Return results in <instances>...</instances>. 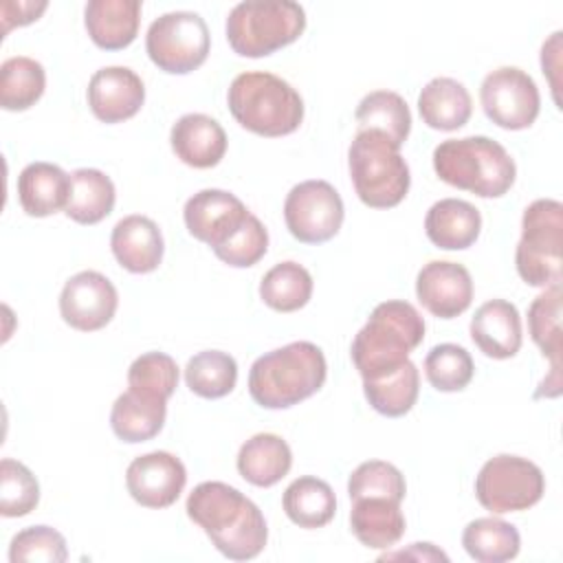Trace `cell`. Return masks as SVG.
<instances>
[{
    "mask_svg": "<svg viewBox=\"0 0 563 563\" xmlns=\"http://www.w3.org/2000/svg\"><path fill=\"white\" fill-rule=\"evenodd\" d=\"M185 510L202 528L213 548L231 561H251L266 548V519L257 504L235 486L202 482L189 493Z\"/></svg>",
    "mask_w": 563,
    "mask_h": 563,
    "instance_id": "6da1fadb",
    "label": "cell"
},
{
    "mask_svg": "<svg viewBox=\"0 0 563 563\" xmlns=\"http://www.w3.org/2000/svg\"><path fill=\"white\" fill-rule=\"evenodd\" d=\"M325 378L323 350L310 341H292L253 361L249 394L264 409H288L314 396Z\"/></svg>",
    "mask_w": 563,
    "mask_h": 563,
    "instance_id": "7a4b0ae2",
    "label": "cell"
},
{
    "mask_svg": "<svg viewBox=\"0 0 563 563\" xmlns=\"http://www.w3.org/2000/svg\"><path fill=\"white\" fill-rule=\"evenodd\" d=\"M424 339V319L402 299L380 301L356 332L350 356L363 380L398 369Z\"/></svg>",
    "mask_w": 563,
    "mask_h": 563,
    "instance_id": "3957f363",
    "label": "cell"
},
{
    "mask_svg": "<svg viewBox=\"0 0 563 563\" xmlns=\"http://www.w3.org/2000/svg\"><path fill=\"white\" fill-rule=\"evenodd\" d=\"M431 158L442 183L479 198H501L517 178V165L508 150L479 134L446 139L435 145Z\"/></svg>",
    "mask_w": 563,
    "mask_h": 563,
    "instance_id": "277c9868",
    "label": "cell"
},
{
    "mask_svg": "<svg viewBox=\"0 0 563 563\" xmlns=\"http://www.w3.org/2000/svg\"><path fill=\"white\" fill-rule=\"evenodd\" d=\"M227 103L244 130L268 139L292 134L303 121L301 95L286 79L266 70H249L233 77Z\"/></svg>",
    "mask_w": 563,
    "mask_h": 563,
    "instance_id": "5b68a950",
    "label": "cell"
},
{
    "mask_svg": "<svg viewBox=\"0 0 563 563\" xmlns=\"http://www.w3.org/2000/svg\"><path fill=\"white\" fill-rule=\"evenodd\" d=\"M347 169L358 200L372 209H391L409 191V165L387 136L356 130L347 147Z\"/></svg>",
    "mask_w": 563,
    "mask_h": 563,
    "instance_id": "8992f818",
    "label": "cell"
},
{
    "mask_svg": "<svg viewBox=\"0 0 563 563\" xmlns=\"http://www.w3.org/2000/svg\"><path fill=\"white\" fill-rule=\"evenodd\" d=\"M306 29V11L292 0H246L227 15V42L242 57H266L295 40Z\"/></svg>",
    "mask_w": 563,
    "mask_h": 563,
    "instance_id": "52a82bcc",
    "label": "cell"
},
{
    "mask_svg": "<svg viewBox=\"0 0 563 563\" xmlns=\"http://www.w3.org/2000/svg\"><path fill=\"white\" fill-rule=\"evenodd\" d=\"M563 205L554 198L532 200L521 216V238L515 251L519 277L534 288L561 284Z\"/></svg>",
    "mask_w": 563,
    "mask_h": 563,
    "instance_id": "ba28073f",
    "label": "cell"
},
{
    "mask_svg": "<svg viewBox=\"0 0 563 563\" xmlns=\"http://www.w3.org/2000/svg\"><path fill=\"white\" fill-rule=\"evenodd\" d=\"M543 471L528 457L499 453L486 460L475 477V497L493 515L521 512L541 501Z\"/></svg>",
    "mask_w": 563,
    "mask_h": 563,
    "instance_id": "9c48e42d",
    "label": "cell"
},
{
    "mask_svg": "<svg viewBox=\"0 0 563 563\" xmlns=\"http://www.w3.org/2000/svg\"><path fill=\"white\" fill-rule=\"evenodd\" d=\"M209 48V26L196 11H167L147 26L145 51L163 73L187 75L200 68Z\"/></svg>",
    "mask_w": 563,
    "mask_h": 563,
    "instance_id": "30bf717a",
    "label": "cell"
},
{
    "mask_svg": "<svg viewBox=\"0 0 563 563\" xmlns=\"http://www.w3.org/2000/svg\"><path fill=\"white\" fill-rule=\"evenodd\" d=\"M343 218V200L328 180H303L286 194V229L295 240L303 244H323L332 240L339 233Z\"/></svg>",
    "mask_w": 563,
    "mask_h": 563,
    "instance_id": "8fae6325",
    "label": "cell"
},
{
    "mask_svg": "<svg viewBox=\"0 0 563 563\" xmlns=\"http://www.w3.org/2000/svg\"><path fill=\"white\" fill-rule=\"evenodd\" d=\"M484 114L504 130L530 128L541 110V95L534 79L517 66L490 70L479 86Z\"/></svg>",
    "mask_w": 563,
    "mask_h": 563,
    "instance_id": "7c38bea8",
    "label": "cell"
},
{
    "mask_svg": "<svg viewBox=\"0 0 563 563\" xmlns=\"http://www.w3.org/2000/svg\"><path fill=\"white\" fill-rule=\"evenodd\" d=\"M119 306L114 284L99 271H81L66 279L59 292V314L64 323L79 332L106 328Z\"/></svg>",
    "mask_w": 563,
    "mask_h": 563,
    "instance_id": "4fadbf2b",
    "label": "cell"
},
{
    "mask_svg": "<svg viewBox=\"0 0 563 563\" xmlns=\"http://www.w3.org/2000/svg\"><path fill=\"white\" fill-rule=\"evenodd\" d=\"M187 484V468L169 451H150L134 457L125 471L130 497L145 508H169Z\"/></svg>",
    "mask_w": 563,
    "mask_h": 563,
    "instance_id": "5bb4252c",
    "label": "cell"
},
{
    "mask_svg": "<svg viewBox=\"0 0 563 563\" xmlns=\"http://www.w3.org/2000/svg\"><path fill=\"white\" fill-rule=\"evenodd\" d=\"M416 297L438 319H455L473 301V277L464 264L433 260L416 275Z\"/></svg>",
    "mask_w": 563,
    "mask_h": 563,
    "instance_id": "9a60e30c",
    "label": "cell"
},
{
    "mask_svg": "<svg viewBox=\"0 0 563 563\" xmlns=\"http://www.w3.org/2000/svg\"><path fill=\"white\" fill-rule=\"evenodd\" d=\"M246 205L224 189H200L187 198L183 220L191 238L211 246H220L249 216Z\"/></svg>",
    "mask_w": 563,
    "mask_h": 563,
    "instance_id": "2e32d148",
    "label": "cell"
},
{
    "mask_svg": "<svg viewBox=\"0 0 563 563\" xmlns=\"http://www.w3.org/2000/svg\"><path fill=\"white\" fill-rule=\"evenodd\" d=\"M86 99L99 121L121 123L141 110L145 101V84L128 66H103L92 73Z\"/></svg>",
    "mask_w": 563,
    "mask_h": 563,
    "instance_id": "e0dca14e",
    "label": "cell"
},
{
    "mask_svg": "<svg viewBox=\"0 0 563 563\" xmlns=\"http://www.w3.org/2000/svg\"><path fill=\"white\" fill-rule=\"evenodd\" d=\"M468 332L477 350L497 361L512 358L523 343L521 314L517 306L506 299L484 301L471 317Z\"/></svg>",
    "mask_w": 563,
    "mask_h": 563,
    "instance_id": "ac0fdd59",
    "label": "cell"
},
{
    "mask_svg": "<svg viewBox=\"0 0 563 563\" xmlns=\"http://www.w3.org/2000/svg\"><path fill=\"white\" fill-rule=\"evenodd\" d=\"M169 145L176 158L194 169L216 167L227 154V132L209 114H183L169 130Z\"/></svg>",
    "mask_w": 563,
    "mask_h": 563,
    "instance_id": "d6986e66",
    "label": "cell"
},
{
    "mask_svg": "<svg viewBox=\"0 0 563 563\" xmlns=\"http://www.w3.org/2000/svg\"><path fill=\"white\" fill-rule=\"evenodd\" d=\"M114 260L134 275H145L158 268L165 253V240L158 224L141 213L121 218L110 235Z\"/></svg>",
    "mask_w": 563,
    "mask_h": 563,
    "instance_id": "ffe728a7",
    "label": "cell"
},
{
    "mask_svg": "<svg viewBox=\"0 0 563 563\" xmlns=\"http://www.w3.org/2000/svg\"><path fill=\"white\" fill-rule=\"evenodd\" d=\"M424 233L429 242L442 251H464L473 246L482 233V213L466 200L442 198L429 207Z\"/></svg>",
    "mask_w": 563,
    "mask_h": 563,
    "instance_id": "44dd1931",
    "label": "cell"
},
{
    "mask_svg": "<svg viewBox=\"0 0 563 563\" xmlns=\"http://www.w3.org/2000/svg\"><path fill=\"white\" fill-rule=\"evenodd\" d=\"M141 11L139 0H90L84 7L88 37L103 51H121L136 40Z\"/></svg>",
    "mask_w": 563,
    "mask_h": 563,
    "instance_id": "7402d4cb",
    "label": "cell"
},
{
    "mask_svg": "<svg viewBox=\"0 0 563 563\" xmlns=\"http://www.w3.org/2000/svg\"><path fill=\"white\" fill-rule=\"evenodd\" d=\"M68 196L70 174L55 163H29L18 176V200L31 218H46L66 209Z\"/></svg>",
    "mask_w": 563,
    "mask_h": 563,
    "instance_id": "603a6c76",
    "label": "cell"
},
{
    "mask_svg": "<svg viewBox=\"0 0 563 563\" xmlns=\"http://www.w3.org/2000/svg\"><path fill=\"white\" fill-rule=\"evenodd\" d=\"M350 528L365 548L389 550L402 539L407 521L400 501L387 497H358L352 499Z\"/></svg>",
    "mask_w": 563,
    "mask_h": 563,
    "instance_id": "cb8c5ba5",
    "label": "cell"
},
{
    "mask_svg": "<svg viewBox=\"0 0 563 563\" xmlns=\"http://www.w3.org/2000/svg\"><path fill=\"white\" fill-rule=\"evenodd\" d=\"M418 112L431 130L453 132L468 123L473 101L466 86L453 77H433L418 95Z\"/></svg>",
    "mask_w": 563,
    "mask_h": 563,
    "instance_id": "d4e9b609",
    "label": "cell"
},
{
    "mask_svg": "<svg viewBox=\"0 0 563 563\" xmlns=\"http://www.w3.org/2000/svg\"><path fill=\"white\" fill-rule=\"evenodd\" d=\"M167 418V400L130 389L117 396L110 411L114 435L128 444L152 440L161 433Z\"/></svg>",
    "mask_w": 563,
    "mask_h": 563,
    "instance_id": "484cf974",
    "label": "cell"
},
{
    "mask_svg": "<svg viewBox=\"0 0 563 563\" xmlns=\"http://www.w3.org/2000/svg\"><path fill=\"white\" fill-rule=\"evenodd\" d=\"M235 466L249 484L268 488L288 475L292 466V451L277 433H255L240 446Z\"/></svg>",
    "mask_w": 563,
    "mask_h": 563,
    "instance_id": "4316f807",
    "label": "cell"
},
{
    "mask_svg": "<svg viewBox=\"0 0 563 563\" xmlns=\"http://www.w3.org/2000/svg\"><path fill=\"white\" fill-rule=\"evenodd\" d=\"M282 508L295 526L314 530L334 519L336 497L328 482L314 475H303L288 484L282 495Z\"/></svg>",
    "mask_w": 563,
    "mask_h": 563,
    "instance_id": "83f0119b",
    "label": "cell"
},
{
    "mask_svg": "<svg viewBox=\"0 0 563 563\" xmlns=\"http://www.w3.org/2000/svg\"><path fill=\"white\" fill-rule=\"evenodd\" d=\"M117 202L110 176L95 167H79L70 174V196L64 213L77 224H97L108 218Z\"/></svg>",
    "mask_w": 563,
    "mask_h": 563,
    "instance_id": "f1b7e54d",
    "label": "cell"
},
{
    "mask_svg": "<svg viewBox=\"0 0 563 563\" xmlns=\"http://www.w3.org/2000/svg\"><path fill=\"white\" fill-rule=\"evenodd\" d=\"M358 130H369L387 136L396 147H402L411 132V112L407 101L394 90L367 92L354 112Z\"/></svg>",
    "mask_w": 563,
    "mask_h": 563,
    "instance_id": "f546056e",
    "label": "cell"
},
{
    "mask_svg": "<svg viewBox=\"0 0 563 563\" xmlns=\"http://www.w3.org/2000/svg\"><path fill=\"white\" fill-rule=\"evenodd\" d=\"M365 400L374 411L387 418H400L409 413L420 394V372L413 361H405L398 369L363 380Z\"/></svg>",
    "mask_w": 563,
    "mask_h": 563,
    "instance_id": "4dcf8cb0",
    "label": "cell"
},
{
    "mask_svg": "<svg viewBox=\"0 0 563 563\" xmlns=\"http://www.w3.org/2000/svg\"><path fill=\"white\" fill-rule=\"evenodd\" d=\"M462 548L477 563H504L519 554V530L497 517H477L462 530Z\"/></svg>",
    "mask_w": 563,
    "mask_h": 563,
    "instance_id": "1f68e13d",
    "label": "cell"
},
{
    "mask_svg": "<svg viewBox=\"0 0 563 563\" xmlns=\"http://www.w3.org/2000/svg\"><path fill=\"white\" fill-rule=\"evenodd\" d=\"M312 275L299 262H279L260 282V299L277 312H295L312 297Z\"/></svg>",
    "mask_w": 563,
    "mask_h": 563,
    "instance_id": "d6a6232c",
    "label": "cell"
},
{
    "mask_svg": "<svg viewBox=\"0 0 563 563\" xmlns=\"http://www.w3.org/2000/svg\"><path fill=\"white\" fill-rule=\"evenodd\" d=\"M46 88L44 66L26 55H15L0 66V106L9 112L29 110Z\"/></svg>",
    "mask_w": 563,
    "mask_h": 563,
    "instance_id": "836d02e7",
    "label": "cell"
},
{
    "mask_svg": "<svg viewBox=\"0 0 563 563\" xmlns=\"http://www.w3.org/2000/svg\"><path fill=\"white\" fill-rule=\"evenodd\" d=\"M185 383L200 398H224L235 389L238 363L229 352L202 350L187 361Z\"/></svg>",
    "mask_w": 563,
    "mask_h": 563,
    "instance_id": "e575fe53",
    "label": "cell"
},
{
    "mask_svg": "<svg viewBox=\"0 0 563 563\" xmlns=\"http://www.w3.org/2000/svg\"><path fill=\"white\" fill-rule=\"evenodd\" d=\"M528 332L534 345L545 358H550V369L561 372V284L543 288L528 308Z\"/></svg>",
    "mask_w": 563,
    "mask_h": 563,
    "instance_id": "d590c367",
    "label": "cell"
},
{
    "mask_svg": "<svg viewBox=\"0 0 563 563\" xmlns=\"http://www.w3.org/2000/svg\"><path fill=\"white\" fill-rule=\"evenodd\" d=\"M475 374L471 354L457 343L433 345L424 356V376L438 391H462Z\"/></svg>",
    "mask_w": 563,
    "mask_h": 563,
    "instance_id": "8d00e7d4",
    "label": "cell"
},
{
    "mask_svg": "<svg viewBox=\"0 0 563 563\" xmlns=\"http://www.w3.org/2000/svg\"><path fill=\"white\" fill-rule=\"evenodd\" d=\"M347 495L350 499L387 497L402 501L407 495L405 475L385 460L361 462L347 477Z\"/></svg>",
    "mask_w": 563,
    "mask_h": 563,
    "instance_id": "74e56055",
    "label": "cell"
},
{
    "mask_svg": "<svg viewBox=\"0 0 563 563\" xmlns=\"http://www.w3.org/2000/svg\"><path fill=\"white\" fill-rule=\"evenodd\" d=\"M40 504V484L22 462L4 457L0 462V515L24 517Z\"/></svg>",
    "mask_w": 563,
    "mask_h": 563,
    "instance_id": "f35d334b",
    "label": "cell"
},
{
    "mask_svg": "<svg viewBox=\"0 0 563 563\" xmlns=\"http://www.w3.org/2000/svg\"><path fill=\"white\" fill-rule=\"evenodd\" d=\"M178 365L165 352H145L128 367V387L169 400L178 387Z\"/></svg>",
    "mask_w": 563,
    "mask_h": 563,
    "instance_id": "ab89813d",
    "label": "cell"
},
{
    "mask_svg": "<svg viewBox=\"0 0 563 563\" xmlns=\"http://www.w3.org/2000/svg\"><path fill=\"white\" fill-rule=\"evenodd\" d=\"M268 251V231L253 213L220 244L213 249L216 257L233 268L255 266Z\"/></svg>",
    "mask_w": 563,
    "mask_h": 563,
    "instance_id": "60d3db41",
    "label": "cell"
},
{
    "mask_svg": "<svg viewBox=\"0 0 563 563\" xmlns=\"http://www.w3.org/2000/svg\"><path fill=\"white\" fill-rule=\"evenodd\" d=\"M68 559V545L59 530L51 526H29L13 534L9 543V561L26 563H64Z\"/></svg>",
    "mask_w": 563,
    "mask_h": 563,
    "instance_id": "b9f144b4",
    "label": "cell"
},
{
    "mask_svg": "<svg viewBox=\"0 0 563 563\" xmlns=\"http://www.w3.org/2000/svg\"><path fill=\"white\" fill-rule=\"evenodd\" d=\"M48 2L46 0H18V2H2L0 7V20H2V35H7L13 26H24L35 22L44 11Z\"/></svg>",
    "mask_w": 563,
    "mask_h": 563,
    "instance_id": "7bdbcfd3",
    "label": "cell"
},
{
    "mask_svg": "<svg viewBox=\"0 0 563 563\" xmlns=\"http://www.w3.org/2000/svg\"><path fill=\"white\" fill-rule=\"evenodd\" d=\"M561 35H563L561 31H554L541 46V70L550 81L556 108H561V97H559V90H561V48H563L561 46Z\"/></svg>",
    "mask_w": 563,
    "mask_h": 563,
    "instance_id": "ee69618b",
    "label": "cell"
},
{
    "mask_svg": "<svg viewBox=\"0 0 563 563\" xmlns=\"http://www.w3.org/2000/svg\"><path fill=\"white\" fill-rule=\"evenodd\" d=\"M398 556L416 559V561H449V556L442 550H438L433 543H411L407 550L387 552L380 559H398Z\"/></svg>",
    "mask_w": 563,
    "mask_h": 563,
    "instance_id": "f6af8a7d",
    "label": "cell"
}]
</instances>
